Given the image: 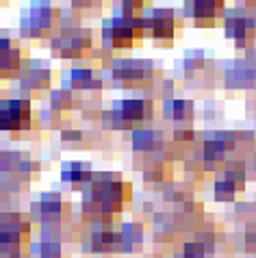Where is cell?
Masks as SVG:
<instances>
[{
    "label": "cell",
    "mask_w": 256,
    "mask_h": 258,
    "mask_svg": "<svg viewBox=\"0 0 256 258\" xmlns=\"http://www.w3.org/2000/svg\"><path fill=\"white\" fill-rule=\"evenodd\" d=\"M61 24V7L54 0H31V5L20 13L18 35L24 41L41 44L50 41Z\"/></svg>",
    "instance_id": "cell-1"
},
{
    "label": "cell",
    "mask_w": 256,
    "mask_h": 258,
    "mask_svg": "<svg viewBox=\"0 0 256 258\" xmlns=\"http://www.w3.org/2000/svg\"><path fill=\"white\" fill-rule=\"evenodd\" d=\"M48 50H50L54 59H61V61L89 59L96 52L94 31L87 26L56 28V33L48 41Z\"/></svg>",
    "instance_id": "cell-2"
},
{
    "label": "cell",
    "mask_w": 256,
    "mask_h": 258,
    "mask_svg": "<svg viewBox=\"0 0 256 258\" xmlns=\"http://www.w3.org/2000/svg\"><path fill=\"white\" fill-rule=\"evenodd\" d=\"M39 171L41 165L31 152L0 143V180L28 187V182H33Z\"/></svg>",
    "instance_id": "cell-3"
},
{
    "label": "cell",
    "mask_w": 256,
    "mask_h": 258,
    "mask_svg": "<svg viewBox=\"0 0 256 258\" xmlns=\"http://www.w3.org/2000/svg\"><path fill=\"white\" fill-rule=\"evenodd\" d=\"M154 115V104L152 100L146 98H128L117 102L111 109L102 111V126L111 131H126V128L146 124Z\"/></svg>",
    "instance_id": "cell-4"
},
{
    "label": "cell",
    "mask_w": 256,
    "mask_h": 258,
    "mask_svg": "<svg viewBox=\"0 0 256 258\" xmlns=\"http://www.w3.org/2000/svg\"><path fill=\"white\" fill-rule=\"evenodd\" d=\"M144 35H146L144 18H128V16L104 20L100 31L104 50H126L137 44V39H141Z\"/></svg>",
    "instance_id": "cell-5"
},
{
    "label": "cell",
    "mask_w": 256,
    "mask_h": 258,
    "mask_svg": "<svg viewBox=\"0 0 256 258\" xmlns=\"http://www.w3.org/2000/svg\"><path fill=\"white\" fill-rule=\"evenodd\" d=\"M35 126V113L31 100L13 96L0 100V133L20 137L31 133Z\"/></svg>",
    "instance_id": "cell-6"
},
{
    "label": "cell",
    "mask_w": 256,
    "mask_h": 258,
    "mask_svg": "<svg viewBox=\"0 0 256 258\" xmlns=\"http://www.w3.org/2000/svg\"><path fill=\"white\" fill-rule=\"evenodd\" d=\"M33 221L18 211H0V254L28 249Z\"/></svg>",
    "instance_id": "cell-7"
},
{
    "label": "cell",
    "mask_w": 256,
    "mask_h": 258,
    "mask_svg": "<svg viewBox=\"0 0 256 258\" xmlns=\"http://www.w3.org/2000/svg\"><path fill=\"white\" fill-rule=\"evenodd\" d=\"M16 89L20 98L26 100H37L44 98L46 94L52 91V70L48 63L39 59H31L26 63V68L22 70V74L16 81Z\"/></svg>",
    "instance_id": "cell-8"
},
{
    "label": "cell",
    "mask_w": 256,
    "mask_h": 258,
    "mask_svg": "<svg viewBox=\"0 0 256 258\" xmlns=\"http://www.w3.org/2000/svg\"><path fill=\"white\" fill-rule=\"evenodd\" d=\"M28 219L33 224L44 226H59L70 221V202L61 193L56 191H46L31 204L28 211Z\"/></svg>",
    "instance_id": "cell-9"
},
{
    "label": "cell",
    "mask_w": 256,
    "mask_h": 258,
    "mask_svg": "<svg viewBox=\"0 0 256 258\" xmlns=\"http://www.w3.org/2000/svg\"><path fill=\"white\" fill-rule=\"evenodd\" d=\"M152 63L148 61H137V59H122L113 61L109 66V78L117 87H148L152 81Z\"/></svg>",
    "instance_id": "cell-10"
},
{
    "label": "cell",
    "mask_w": 256,
    "mask_h": 258,
    "mask_svg": "<svg viewBox=\"0 0 256 258\" xmlns=\"http://www.w3.org/2000/svg\"><path fill=\"white\" fill-rule=\"evenodd\" d=\"M28 61H31L28 50H24L20 39L0 33V81L16 83Z\"/></svg>",
    "instance_id": "cell-11"
},
{
    "label": "cell",
    "mask_w": 256,
    "mask_h": 258,
    "mask_svg": "<svg viewBox=\"0 0 256 258\" xmlns=\"http://www.w3.org/2000/svg\"><path fill=\"white\" fill-rule=\"evenodd\" d=\"M146 35H150L156 41H172L176 31V18L172 9H152L148 16H144Z\"/></svg>",
    "instance_id": "cell-12"
},
{
    "label": "cell",
    "mask_w": 256,
    "mask_h": 258,
    "mask_svg": "<svg viewBox=\"0 0 256 258\" xmlns=\"http://www.w3.org/2000/svg\"><path fill=\"white\" fill-rule=\"evenodd\" d=\"M66 87L76 94H98L102 89V76L94 68H72L68 72Z\"/></svg>",
    "instance_id": "cell-13"
},
{
    "label": "cell",
    "mask_w": 256,
    "mask_h": 258,
    "mask_svg": "<svg viewBox=\"0 0 256 258\" xmlns=\"http://www.w3.org/2000/svg\"><path fill=\"white\" fill-rule=\"evenodd\" d=\"M224 9V0H187V16L198 26H213Z\"/></svg>",
    "instance_id": "cell-14"
},
{
    "label": "cell",
    "mask_w": 256,
    "mask_h": 258,
    "mask_svg": "<svg viewBox=\"0 0 256 258\" xmlns=\"http://www.w3.org/2000/svg\"><path fill=\"white\" fill-rule=\"evenodd\" d=\"M87 247H91L98 254H106L113 249H119V230H113L111 224H98L91 226L87 236Z\"/></svg>",
    "instance_id": "cell-15"
},
{
    "label": "cell",
    "mask_w": 256,
    "mask_h": 258,
    "mask_svg": "<svg viewBox=\"0 0 256 258\" xmlns=\"http://www.w3.org/2000/svg\"><path fill=\"white\" fill-rule=\"evenodd\" d=\"M94 171L87 163H81V161H70L61 167V182H68L72 189H85L87 184L94 180Z\"/></svg>",
    "instance_id": "cell-16"
},
{
    "label": "cell",
    "mask_w": 256,
    "mask_h": 258,
    "mask_svg": "<svg viewBox=\"0 0 256 258\" xmlns=\"http://www.w3.org/2000/svg\"><path fill=\"white\" fill-rule=\"evenodd\" d=\"M48 106H50L54 113L66 117L68 113L81 109V94H76V91L70 87H56L48 94Z\"/></svg>",
    "instance_id": "cell-17"
},
{
    "label": "cell",
    "mask_w": 256,
    "mask_h": 258,
    "mask_svg": "<svg viewBox=\"0 0 256 258\" xmlns=\"http://www.w3.org/2000/svg\"><path fill=\"white\" fill-rule=\"evenodd\" d=\"M163 146V135L152 128H137L133 133V148L137 152H154Z\"/></svg>",
    "instance_id": "cell-18"
},
{
    "label": "cell",
    "mask_w": 256,
    "mask_h": 258,
    "mask_svg": "<svg viewBox=\"0 0 256 258\" xmlns=\"http://www.w3.org/2000/svg\"><path fill=\"white\" fill-rule=\"evenodd\" d=\"M163 113L174 124H182V121H189L191 115H194V104L187 102V100H169L163 106Z\"/></svg>",
    "instance_id": "cell-19"
},
{
    "label": "cell",
    "mask_w": 256,
    "mask_h": 258,
    "mask_svg": "<svg viewBox=\"0 0 256 258\" xmlns=\"http://www.w3.org/2000/svg\"><path fill=\"white\" fill-rule=\"evenodd\" d=\"M28 256L31 258H61V243L48 241V239H37L28 243Z\"/></svg>",
    "instance_id": "cell-20"
},
{
    "label": "cell",
    "mask_w": 256,
    "mask_h": 258,
    "mask_svg": "<svg viewBox=\"0 0 256 258\" xmlns=\"http://www.w3.org/2000/svg\"><path fill=\"white\" fill-rule=\"evenodd\" d=\"M250 26L254 28V24H250V20L243 18V16H237V13H232V16L226 18V35L232 39H237V44H243L247 33H250Z\"/></svg>",
    "instance_id": "cell-21"
},
{
    "label": "cell",
    "mask_w": 256,
    "mask_h": 258,
    "mask_svg": "<svg viewBox=\"0 0 256 258\" xmlns=\"http://www.w3.org/2000/svg\"><path fill=\"white\" fill-rule=\"evenodd\" d=\"M144 241V230L139 224H124L119 230V249L122 252H133L139 243Z\"/></svg>",
    "instance_id": "cell-22"
},
{
    "label": "cell",
    "mask_w": 256,
    "mask_h": 258,
    "mask_svg": "<svg viewBox=\"0 0 256 258\" xmlns=\"http://www.w3.org/2000/svg\"><path fill=\"white\" fill-rule=\"evenodd\" d=\"M63 119L66 117L59 115V113H54L50 106H46V109L39 111V124H41V128H46V131H54V128H59L61 131Z\"/></svg>",
    "instance_id": "cell-23"
},
{
    "label": "cell",
    "mask_w": 256,
    "mask_h": 258,
    "mask_svg": "<svg viewBox=\"0 0 256 258\" xmlns=\"http://www.w3.org/2000/svg\"><path fill=\"white\" fill-rule=\"evenodd\" d=\"M70 7L78 13V16H94V13L100 11L102 0H70Z\"/></svg>",
    "instance_id": "cell-24"
},
{
    "label": "cell",
    "mask_w": 256,
    "mask_h": 258,
    "mask_svg": "<svg viewBox=\"0 0 256 258\" xmlns=\"http://www.w3.org/2000/svg\"><path fill=\"white\" fill-rule=\"evenodd\" d=\"M144 176H146V180H148V182H163V180H167L165 165L159 163V161L150 163V165H148V167H146Z\"/></svg>",
    "instance_id": "cell-25"
},
{
    "label": "cell",
    "mask_w": 256,
    "mask_h": 258,
    "mask_svg": "<svg viewBox=\"0 0 256 258\" xmlns=\"http://www.w3.org/2000/svg\"><path fill=\"white\" fill-rule=\"evenodd\" d=\"M122 3V16H128V18H141L139 13L146 9L150 0H119Z\"/></svg>",
    "instance_id": "cell-26"
},
{
    "label": "cell",
    "mask_w": 256,
    "mask_h": 258,
    "mask_svg": "<svg viewBox=\"0 0 256 258\" xmlns=\"http://www.w3.org/2000/svg\"><path fill=\"white\" fill-rule=\"evenodd\" d=\"M206 247L200 241H189L182 245V256L180 258H206Z\"/></svg>",
    "instance_id": "cell-27"
},
{
    "label": "cell",
    "mask_w": 256,
    "mask_h": 258,
    "mask_svg": "<svg viewBox=\"0 0 256 258\" xmlns=\"http://www.w3.org/2000/svg\"><path fill=\"white\" fill-rule=\"evenodd\" d=\"M237 191H239V189L232 187V184L226 180V178H219V180L215 182V198H217V200H230Z\"/></svg>",
    "instance_id": "cell-28"
},
{
    "label": "cell",
    "mask_w": 256,
    "mask_h": 258,
    "mask_svg": "<svg viewBox=\"0 0 256 258\" xmlns=\"http://www.w3.org/2000/svg\"><path fill=\"white\" fill-rule=\"evenodd\" d=\"M194 137H196V133L191 131L189 126H178V131L174 133V139H176V143H191L194 141Z\"/></svg>",
    "instance_id": "cell-29"
},
{
    "label": "cell",
    "mask_w": 256,
    "mask_h": 258,
    "mask_svg": "<svg viewBox=\"0 0 256 258\" xmlns=\"http://www.w3.org/2000/svg\"><path fill=\"white\" fill-rule=\"evenodd\" d=\"M0 258H31V256H28V249H13V252L0 254Z\"/></svg>",
    "instance_id": "cell-30"
},
{
    "label": "cell",
    "mask_w": 256,
    "mask_h": 258,
    "mask_svg": "<svg viewBox=\"0 0 256 258\" xmlns=\"http://www.w3.org/2000/svg\"><path fill=\"white\" fill-rule=\"evenodd\" d=\"M3 3H7V0H0V5H3Z\"/></svg>",
    "instance_id": "cell-31"
}]
</instances>
